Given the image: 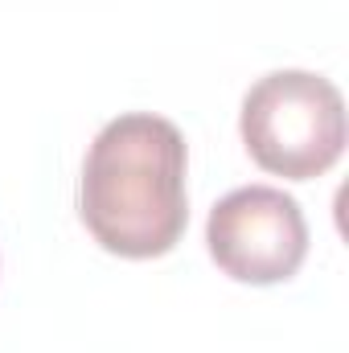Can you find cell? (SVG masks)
Wrapping results in <instances>:
<instances>
[{"instance_id": "obj_1", "label": "cell", "mask_w": 349, "mask_h": 353, "mask_svg": "<svg viewBox=\"0 0 349 353\" xmlns=\"http://www.w3.org/2000/svg\"><path fill=\"white\" fill-rule=\"evenodd\" d=\"M185 136L173 119L128 111L111 119L87 152L79 214L90 239L119 259L169 255L189 222Z\"/></svg>"}, {"instance_id": "obj_2", "label": "cell", "mask_w": 349, "mask_h": 353, "mask_svg": "<svg viewBox=\"0 0 349 353\" xmlns=\"http://www.w3.org/2000/svg\"><path fill=\"white\" fill-rule=\"evenodd\" d=\"M239 132L263 173L312 181L346 152V99L325 74L275 70L247 90Z\"/></svg>"}, {"instance_id": "obj_3", "label": "cell", "mask_w": 349, "mask_h": 353, "mask_svg": "<svg viewBox=\"0 0 349 353\" xmlns=\"http://www.w3.org/2000/svg\"><path fill=\"white\" fill-rule=\"evenodd\" d=\"M210 259L239 283H283L308 255V222L292 193L275 185H243L226 193L206 222Z\"/></svg>"}]
</instances>
